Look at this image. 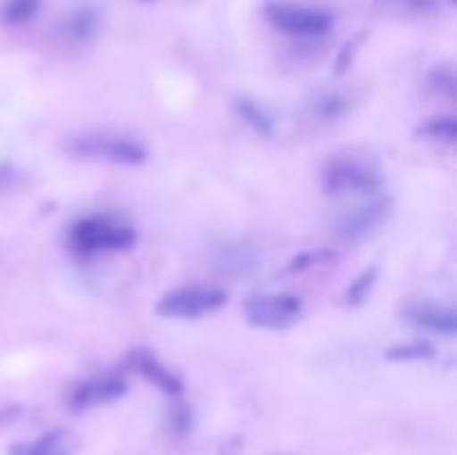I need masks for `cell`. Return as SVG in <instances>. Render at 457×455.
Wrapping results in <instances>:
<instances>
[{
    "label": "cell",
    "mask_w": 457,
    "mask_h": 455,
    "mask_svg": "<svg viewBox=\"0 0 457 455\" xmlns=\"http://www.w3.org/2000/svg\"><path fill=\"white\" fill-rule=\"evenodd\" d=\"M138 241L137 230L128 223L114 221L110 217H83L74 221L67 230V244L80 257H98V254L125 252Z\"/></svg>",
    "instance_id": "cell-1"
},
{
    "label": "cell",
    "mask_w": 457,
    "mask_h": 455,
    "mask_svg": "<svg viewBox=\"0 0 457 455\" xmlns=\"http://www.w3.org/2000/svg\"><path fill=\"white\" fill-rule=\"evenodd\" d=\"M263 16L275 29L295 38H321L335 25V16L326 9L299 3H281V0L266 3Z\"/></svg>",
    "instance_id": "cell-2"
},
{
    "label": "cell",
    "mask_w": 457,
    "mask_h": 455,
    "mask_svg": "<svg viewBox=\"0 0 457 455\" xmlns=\"http://www.w3.org/2000/svg\"><path fill=\"white\" fill-rule=\"evenodd\" d=\"M67 154L85 161H103L114 165H141L147 152L141 143L110 134H83L65 143Z\"/></svg>",
    "instance_id": "cell-3"
},
{
    "label": "cell",
    "mask_w": 457,
    "mask_h": 455,
    "mask_svg": "<svg viewBox=\"0 0 457 455\" xmlns=\"http://www.w3.org/2000/svg\"><path fill=\"white\" fill-rule=\"evenodd\" d=\"M228 294L212 285H186L165 293L156 302V312L168 319H199L226 306Z\"/></svg>",
    "instance_id": "cell-4"
},
{
    "label": "cell",
    "mask_w": 457,
    "mask_h": 455,
    "mask_svg": "<svg viewBox=\"0 0 457 455\" xmlns=\"http://www.w3.org/2000/svg\"><path fill=\"white\" fill-rule=\"evenodd\" d=\"M245 319L248 324L263 330H286L297 324L303 315V302L297 294L275 293L257 294L245 302Z\"/></svg>",
    "instance_id": "cell-5"
},
{
    "label": "cell",
    "mask_w": 457,
    "mask_h": 455,
    "mask_svg": "<svg viewBox=\"0 0 457 455\" xmlns=\"http://www.w3.org/2000/svg\"><path fill=\"white\" fill-rule=\"evenodd\" d=\"M321 186L330 196L375 194L382 187V177L378 170L357 159H335L324 170Z\"/></svg>",
    "instance_id": "cell-6"
},
{
    "label": "cell",
    "mask_w": 457,
    "mask_h": 455,
    "mask_svg": "<svg viewBox=\"0 0 457 455\" xmlns=\"http://www.w3.org/2000/svg\"><path fill=\"white\" fill-rule=\"evenodd\" d=\"M128 393V382L119 375H98L76 384L70 393V409L76 413L112 404Z\"/></svg>",
    "instance_id": "cell-7"
},
{
    "label": "cell",
    "mask_w": 457,
    "mask_h": 455,
    "mask_svg": "<svg viewBox=\"0 0 457 455\" xmlns=\"http://www.w3.org/2000/svg\"><path fill=\"white\" fill-rule=\"evenodd\" d=\"M388 210H391V203L386 199H373L370 203L360 205V208L339 217L335 223V232L342 241L355 244V241L366 239L370 232L378 230L379 223L388 217Z\"/></svg>",
    "instance_id": "cell-8"
},
{
    "label": "cell",
    "mask_w": 457,
    "mask_h": 455,
    "mask_svg": "<svg viewBox=\"0 0 457 455\" xmlns=\"http://www.w3.org/2000/svg\"><path fill=\"white\" fill-rule=\"evenodd\" d=\"M129 366L137 370L141 377H145L152 386L159 388L168 397H181L183 395V382L177 373L168 368L159 357L145 348H137L128 355Z\"/></svg>",
    "instance_id": "cell-9"
},
{
    "label": "cell",
    "mask_w": 457,
    "mask_h": 455,
    "mask_svg": "<svg viewBox=\"0 0 457 455\" xmlns=\"http://www.w3.org/2000/svg\"><path fill=\"white\" fill-rule=\"evenodd\" d=\"M404 321L411 326L427 333L445 335V337H453L457 333V317L451 308L440 306L433 302H413L404 308L402 312Z\"/></svg>",
    "instance_id": "cell-10"
},
{
    "label": "cell",
    "mask_w": 457,
    "mask_h": 455,
    "mask_svg": "<svg viewBox=\"0 0 457 455\" xmlns=\"http://www.w3.org/2000/svg\"><path fill=\"white\" fill-rule=\"evenodd\" d=\"M9 455H76V440L65 428H52L36 440L9 446Z\"/></svg>",
    "instance_id": "cell-11"
},
{
    "label": "cell",
    "mask_w": 457,
    "mask_h": 455,
    "mask_svg": "<svg viewBox=\"0 0 457 455\" xmlns=\"http://www.w3.org/2000/svg\"><path fill=\"white\" fill-rule=\"evenodd\" d=\"M101 25V18L94 7H79L74 12L67 13L61 22V34L67 40H74V43H85V40L94 38Z\"/></svg>",
    "instance_id": "cell-12"
},
{
    "label": "cell",
    "mask_w": 457,
    "mask_h": 455,
    "mask_svg": "<svg viewBox=\"0 0 457 455\" xmlns=\"http://www.w3.org/2000/svg\"><path fill=\"white\" fill-rule=\"evenodd\" d=\"M235 107L237 114L241 116V120H244L245 125H250L259 136H272V134H275V120H272V116L268 114L262 105H257V103L250 101V98H239V101L235 103Z\"/></svg>",
    "instance_id": "cell-13"
},
{
    "label": "cell",
    "mask_w": 457,
    "mask_h": 455,
    "mask_svg": "<svg viewBox=\"0 0 457 455\" xmlns=\"http://www.w3.org/2000/svg\"><path fill=\"white\" fill-rule=\"evenodd\" d=\"M40 4L43 0H4L0 7V21L9 27H21L34 21L36 13L40 12Z\"/></svg>",
    "instance_id": "cell-14"
},
{
    "label": "cell",
    "mask_w": 457,
    "mask_h": 455,
    "mask_svg": "<svg viewBox=\"0 0 457 455\" xmlns=\"http://www.w3.org/2000/svg\"><path fill=\"white\" fill-rule=\"evenodd\" d=\"M420 136H427L431 141L449 143L453 145L457 138V120L453 116H437V119L427 120V123L420 128Z\"/></svg>",
    "instance_id": "cell-15"
},
{
    "label": "cell",
    "mask_w": 457,
    "mask_h": 455,
    "mask_svg": "<svg viewBox=\"0 0 457 455\" xmlns=\"http://www.w3.org/2000/svg\"><path fill=\"white\" fill-rule=\"evenodd\" d=\"M375 281H378V268H369V270L361 272L355 281H351V285L344 293V303L353 308L361 306L369 299L370 290L375 288Z\"/></svg>",
    "instance_id": "cell-16"
},
{
    "label": "cell",
    "mask_w": 457,
    "mask_h": 455,
    "mask_svg": "<svg viewBox=\"0 0 457 455\" xmlns=\"http://www.w3.org/2000/svg\"><path fill=\"white\" fill-rule=\"evenodd\" d=\"M257 259H254V254L250 252L248 248H244V245H228V248H223V252L219 254L217 263H221L223 270L228 272H248L250 268L257 266Z\"/></svg>",
    "instance_id": "cell-17"
},
{
    "label": "cell",
    "mask_w": 457,
    "mask_h": 455,
    "mask_svg": "<svg viewBox=\"0 0 457 455\" xmlns=\"http://www.w3.org/2000/svg\"><path fill=\"white\" fill-rule=\"evenodd\" d=\"M337 259V252L328 248H317V250H306V252H299L297 257L290 259L288 272H303V270H311V268L317 266H328Z\"/></svg>",
    "instance_id": "cell-18"
},
{
    "label": "cell",
    "mask_w": 457,
    "mask_h": 455,
    "mask_svg": "<svg viewBox=\"0 0 457 455\" xmlns=\"http://www.w3.org/2000/svg\"><path fill=\"white\" fill-rule=\"evenodd\" d=\"M386 357L391 361H424L436 357V348L428 342H409L393 346L391 351H386Z\"/></svg>",
    "instance_id": "cell-19"
},
{
    "label": "cell",
    "mask_w": 457,
    "mask_h": 455,
    "mask_svg": "<svg viewBox=\"0 0 457 455\" xmlns=\"http://www.w3.org/2000/svg\"><path fill=\"white\" fill-rule=\"evenodd\" d=\"M348 107V101L342 96V94H335V92H328V94H320V96L315 98V103H312V110H315L317 116H321V119H339V116L346 112Z\"/></svg>",
    "instance_id": "cell-20"
},
{
    "label": "cell",
    "mask_w": 457,
    "mask_h": 455,
    "mask_svg": "<svg viewBox=\"0 0 457 455\" xmlns=\"http://www.w3.org/2000/svg\"><path fill=\"white\" fill-rule=\"evenodd\" d=\"M431 83L436 85L437 89H445L446 94H453L455 92V79H453V71L451 70H436L433 71V79Z\"/></svg>",
    "instance_id": "cell-21"
},
{
    "label": "cell",
    "mask_w": 457,
    "mask_h": 455,
    "mask_svg": "<svg viewBox=\"0 0 457 455\" xmlns=\"http://www.w3.org/2000/svg\"><path fill=\"white\" fill-rule=\"evenodd\" d=\"M360 43H361V36H357V38L348 40V43L344 45L342 54H339V58H337V71H344L346 67H351V61H353V56H355Z\"/></svg>",
    "instance_id": "cell-22"
},
{
    "label": "cell",
    "mask_w": 457,
    "mask_h": 455,
    "mask_svg": "<svg viewBox=\"0 0 457 455\" xmlns=\"http://www.w3.org/2000/svg\"><path fill=\"white\" fill-rule=\"evenodd\" d=\"M170 422H172L174 431H177L179 435H183V433H186L187 428H190L192 418H190V413H187V410L183 409V406H177V409H174V413H172V418H170Z\"/></svg>",
    "instance_id": "cell-23"
},
{
    "label": "cell",
    "mask_w": 457,
    "mask_h": 455,
    "mask_svg": "<svg viewBox=\"0 0 457 455\" xmlns=\"http://www.w3.org/2000/svg\"><path fill=\"white\" fill-rule=\"evenodd\" d=\"M141 3H150V0H141Z\"/></svg>",
    "instance_id": "cell-24"
}]
</instances>
